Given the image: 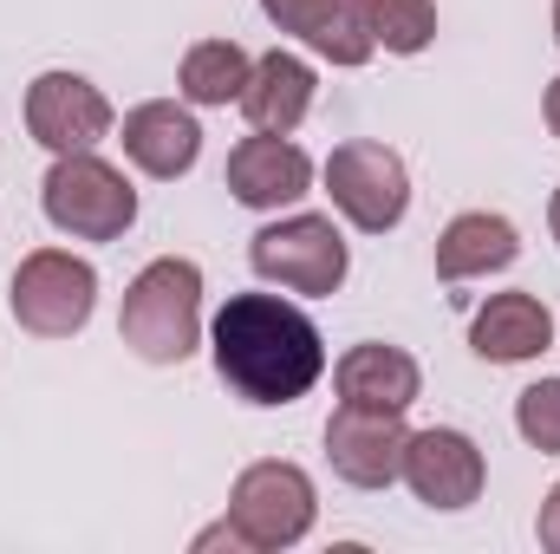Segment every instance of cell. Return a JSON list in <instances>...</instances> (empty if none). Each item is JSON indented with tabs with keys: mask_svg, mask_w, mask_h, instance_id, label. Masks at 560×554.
Instances as JSON below:
<instances>
[{
	"mask_svg": "<svg viewBox=\"0 0 560 554\" xmlns=\"http://www.w3.org/2000/svg\"><path fill=\"white\" fill-rule=\"evenodd\" d=\"M209 359H215V379L261 412L300 405L326 379L319 326L306 320V307L280 293H229L222 313L209 320Z\"/></svg>",
	"mask_w": 560,
	"mask_h": 554,
	"instance_id": "6da1fadb",
	"label": "cell"
},
{
	"mask_svg": "<svg viewBox=\"0 0 560 554\" xmlns=\"http://www.w3.org/2000/svg\"><path fill=\"white\" fill-rule=\"evenodd\" d=\"M118 339L143 366H183L202 346V268L189 255H156L125 287Z\"/></svg>",
	"mask_w": 560,
	"mask_h": 554,
	"instance_id": "7a4b0ae2",
	"label": "cell"
},
{
	"mask_svg": "<svg viewBox=\"0 0 560 554\" xmlns=\"http://www.w3.org/2000/svg\"><path fill=\"white\" fill-rule=\"evenodd\" d=\"M39 209L72 242H118L138 222V189L98 150H72V157H52V170L39 176Z\"/></svg>",
	"mask_w": 560,
	"mask_h": 554,
	"instance_id": "3957f363",
	"label": "cell"
},
{
	"mask_svg": "<svg viewBox=\"0 0 560 554\" xmlns=\"http://www.w3.org/2000/svg\"><path fill=\"white\" fill-rule=\"evenodd\" d=\"M248 268L280 287V293H306V300H326L339 293L346 275H352V249L339 235L332 216H313V209H293L268 229H255L248 242Z\"/></svg>",
	"mask_w": 560,
	"mask_h": 554,
	"instance_id": "277c9868",
	"label": "cell"
},
{
	"mask_svg": "<svg viewBox=\"0 0 560 554\" xmlns=\"http://www.w3.org/2000/svg\"><path fill=\"white\" fill-rule=\"evenodd\" d=\"M229 522L235 535L248 542V554H280V549H300L319 522V489L300 463L287 457H261L235 476L229 489Z\"/></svg>",
	"mask_w": 560,
	"mask_h": 554,
	"instance_id": "5b68a950",
	"label": "cell"
},
{
	"mask_svg": "<svg viewBox=\"0 0 560 554\" xmlns=\"http://www.w3.org/2000/svg\"><path fill=\"white\" fill-rule=\"evenodd\" d=\"M7 307L20 320V333L33 339H72L92 326V307H98V268L72 249H33L13 287H7Z\"/></svg>",
	"mask_w": 560,
	"mask_h": 554,
	"instance_id": "8992f818",
	"label": "cell"
},
{
	"mask_svg": "<svg viewBox=\"0 0 560 554\" xmlns=\"http://www.w3.org/2000/svg\"><path fill=\"white\" fill-rule=\"evenodd\" d=\"M326 196L359 235H392L411 216V170L392 143L346 138L326 157Z\"/></svg>",
	"mask_w": 560,
	"mask_h": 554,
	"instance_id": "52a82bcc",
	"label": "cell"
},
{
	"mask_svg": "<svg viewBox=\"0 0 560 554\" xmlns=\"http://www.w3.org/2000/svg\"><path fill=\"white\" fill-rule=\"evenodd\" d=\"M112 125H118V112H112V99L85 72L52 66V72H39L26 85V131H33L39 150H52V157L98 150V143L112 138Z\"/></svg>",
	"mask_w": 560,
	"mask_h": 554,
	"instance_id": "ba28073f",
	"label": "cell"
},
{
	"mask_svg": "<svg viewBox=\"0 0 560 554\" xmlns=\"http://www.w3.org/2000/svg\"><path fill=\"white\" fill-rule=\"evenodd\" d=\"M398 483L418 496L423 509L463 516V509L482 496V483H489V457H482V443H476L469 430L430 424V430H411V443H405V476H398Z\"/></svg>",
	"mask_w": 560,
	"mask_h": 554,
	"instance_id": "9c48e42d",
	"label": "cell"
},
{
	"mask_svg": "<svg viewBox=\"0 0 560 554\" xmlns=\"http://www.w3.org/2000/svg\"><path fill=\"white\" fill-rule=\"evenodd\" d=\"M405 412H365V405H339L326 417V463L339 483L352 489H392L405 476Z\"/></svg>",
	"mask_w": 560,
	"mask_h": 554,
	"instance_id": "30bf717a",
	"label": "cell"
},
{
	"mask_svg": "<svg viewBox=\"0 0 560 554\" xmlns=\"http://www.w3.org/2000/svg\"><path fill=\"white\" fill-rule=\"evenodd\" d=\"M222 183H229V196H235L242 209H255V216H280V209H293V203L313 189V157H306L293 138H268V131H255V138H242L235 150H229Z\"/></svg>",
	"mask_w": 560,
	"mask_h": 554,
	"instance_id": "8fae6325",
	"label": "cell"
},
{
	"mask_svg": "<svg viewBox=\"0 0 560 554\" xmlns=\"http://www.w3.org/2000/svg\"><path fill=\"white\" fill-rule=\"evenodd\" d=\"M261 13L280 33H293L300 46H313L326 66H339V72H352V66H365L378 53L372 0H261Z\"/></svg>",
	"mask_w": 560,
	"mask_h": 554,
	"instance_id": "7c38bea8",
	"label": "cell"
},
{
	"mask_svg": "<svg viewBox=\"0 0 560 554\" xmlns=\"http://www.w3.org/2000/svg\"><path fill=\"white\" fill-rule=\"evenodd\" d=\"M118 143H125V157L138 163L143 176L176 183V176H189L196 157H202V125H196V112L176 105V99H143V105L125 112Z\"/></svg>",
	"mask_w": 560,
	"mask_h": 554,
	"instance_id": "4fadbf2b",
	"label": "cell"
},
{
	"mask_svg": "<svg viewBox=\"0 0 560 554\" xmlns=\"http://www.w3.org/2000/svg\"><path fill=\"white\" fill-rule=\"evenodd\" d=\"M332 392L339 405H365V412H411L423 399V366L405 346H385V339H365L352 353H339L332 366Z\"/></svg>",
	"mask_w": 560,
	"mask_h": 554,
	"instance_id": "5bb4252c",
	"label": "cell"
},
{
	"mask_svg": "<svg viewBox=\"0 0 560 554\" xmlns=\"http://www.w3.org/2000/svg\"><path fill=\"white\" fill-rule=\"evenodd\" d=\"M469 346L482 366H528L555 346V313L535 293H489L469 320Z\"/></svg>",
	"mask_w": 560,
	"mask_h": 554,
	"instance_id": "9a60e30c",
	"label": "cell"
},
{
	"mask_svg": "<svg viewBox=\"0 0 560 554\" xmlns=\"http://www.w3.org/2000/svg\"><path fill=\"white\" fill-rule=\"evenodd\" d=\"M313 92H319L313 66H306L300 53L275 46V53H261V59H255L248 85H242V118H248V131L293 138V131L306 125V112H313Z\"/></svg>",
	"mask_w": 560,
	"mask_h": 554,
	"instance_id": "2e32d148",
	"label": "cell"
},
{
	"mask_svg": "<svg viewBox=\"0 0 560 554\" xmlns=\"http://www.w3.org/2000/svg\"><path fill=\"white\" fill-rule=\"evenodd\" d=\"M515 255H522V235H515L509 216H495V209H463V216H450L443 235H436V280H450V287L489 280V275H502V268H515Z\"/></svg>",
	"mask_w": 560,
	"mask_h": 554,
	"instance_id": "e0dca14e",
	"label": "cell"
},
{
	"mask_svg": "<svg viewBox=\"0 0 560 554\" xmlns=\"http://www.w3.org/2000/svg\"><path fill=\"white\" fill-rule=\"evenodd\" d=\"M248 72H255V59H248L235 39H196V46L183 53V66H176V92H183V105H202V112L242 105Z\"/></svg>",
	"mask_w": 560,
	"mask_h": 554,
	"instance_id": "ac0fdd59",
	"label": "cell"
},
{
	"mask_svg": "<svg viewBox=\"0 0 560 554\" xmlns=\"http://www.w3.org/2000/svg\"><path fill=\"white\" fill-rule=\"evenodd\" d=\"M372 33H378L385 53L418 59L436 39V0H372Z\"/></svg>",
	"mask_w": 560,
	"mask_h": 554,
	"instance_id": "d6986e66",
	"label": "cell"
},
{
	"mask_svg": "<svg viewBox=\"0 0 560 554\" xmlns=\"http://www.w3.org/2000/svg\"><path fill=\"white\" fill-rule=\"evenodd\" d=\"M515 430L528 450L560 457V379H535L522 399H515Z\"/></svg>",
	"mask_w": 560,
	"mask_h": 554,
	"instance_id": "ffe728a7",
	"label": "cell"
},
{
	"mask_svg": "<svg viewBox=\"0 0 560 554\" xmlns=\"http://www.w3.org/2000/svg\"><path fill=\"white\" fill-rule=\"evenodd\" d=\"M189 549H196V554H209V549L248 554V542H242V535H235V522H229V516H222V522H209V529H202V535H196V542H189Z\"/></svg>",
	"mask_w": 560,
	"mask_h": 554,
	"instance_id": "44dd1931",
	"label": "cell"
},
{
	"mask_svg": "<svg viewBox=\"0 0 560 554\" xmlns=\"http://www.w3.org/2000/svg\"><path fill=\"white\" fill-rule=\"evenodd\" d=\"M535 535H541L548 554H560V483L548 489V503H541V516H535Z\"/></svg>",
	"mask_w": 560,
	"mask_h": 554,
	"instance_id": "7402d4cb",
	"label": "cell"
},
{
	"mask_svg": "<svg viewBox=\"0 0 560 554\" xmlns=\"http://www.w3.org/2000/svg\"><path fill=\"white\" fill-rule=\"evenodd\" d=\"M541 118H548V131L560 138V79H548V99H541Z\"/></svg>",
	"mask_w": 560,
	"mask_h": 554,
	"instance_id": "603a6c76",
	"label": "cell"
},
{
	"mask_svg": "<svg viewBox=\"0 0 560 554\" xmlns=\"http://www.w3.org/2000/svg\"><path fill=\"white\" fill-rule=\"evenodd\" d=\"M548 229H555V242H560V189H555V203H548Z\"/></svg>",
	"mask_w": 560,
	"mask_h": 554,
	"instance_id": "cb8c5ba5",
	"label": "cell"
},
{
	"mask_svg": "<svg viewBox=\"0 0 560 554\" xmlns=\"http://www.w3.org/2000/svg\"><path fill=\"white\" fill-rule=\"evenodd\" d=\"M555 46H560V0H555Z\"/></svg>",
	"mask_w": 560,
	"mask_h": 554,
	"instance_id": "d4e9b609",
	"label": "cell"
}]
</instances>
